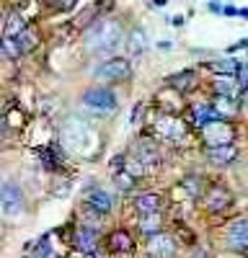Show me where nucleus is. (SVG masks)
I'll return each instance as SVG.
<instances>
[{
	"label": "nucleus",
	"instance_id": "f257e3e1",
	"mask_svg": "<svg viewBox=\"0 0 248 258\" xmlns=\"http://www.w3.org/2000/svg\"><path fill=\"white\" fill-rule=\"evenodd\" d=\"M124 39L121 24L114 18H101L86 31V47L93 54H111L114 49H119Z\"/></svg>",
	"mask_w": 248,
	"mask_h": 258
},
{
	"label": "nucleus",
	"instance_id": "f03ea898",
	"mask_svg": "<svg viewBox=\"0 0 248 258\" xmlns=\"http://www.w3.org/2000/svg\"><path fill=\"white\" fill-rule=\"evenodd\" d=\"M116 93L114 91H109V88H88L86 93H83V106L86 109H91L93 114H101V116H106V114H111L114 109H116Z\"/></svg>",
	"mask_w": 248,
	"mask_h": 258
},
{
	"label": "nucleus",
	"instance_id": "7ed1b4c3",
	"mask_svg": "<svg viewBox=\"0 0 248 258\" xmlns=\"http://www.w3.org/2000/svg\"><path fill=\"white\" fill-rule=\"evenodd\" d=\"M93 75L98 80H127L132 75V68L124 57H111L106 62H101L98 68L93 70Z\"/></svg>",
	"mask_w": 248,
	"mask_h": 258
},
{
	"label": "nucleus",
	"instance_id": "20e7f679",
	"mask_svg": "<svg viewBox=\"0 0 248 258\" xmlns=\"http://www.w3.org/2000/svg\"><path fill=\"white\" fill-rule=\"evenodd\" d=\"M21 212H24V191H21L18 183L6 181L3 183V214L11 220V217H18Z\"/></svg>",
	"mask_w": 248,
	"mask_h": 258
},
{
	"label": "nucleus",
	"instance_id": "39448f33",
	"mask_svg": "<svg viewBox=\"0 0 248 258\" xmlns=\"http://www.w3.org/2000/svg\"><path fill=\"white\" fill-rule=\"evenodd\" d=\"M155 129H158V135L165 137V140H181V137H186V124L181 119H176V116H168V114L158 116Z\"/></svg>",
	"mask_w": 248,
	"mask_h": 258
},
{
	"label": "nucleus",
	"instance_id": "423d86ee",
	"mask_svg": "<svg viewBox=\"0 0 248 258\" xmlns=\"http://www.w3.org/2000/svg\"><path fill=\"white\" fill-rule=\"evenodd\" d=\"M204 140H207V145H210V147L230 145V142H233V129L227 126L225 121L210 124V126H204Z\"/></svg>",
	"mask_w": 248,
	"mask_h": 258
},
{
	"label": "nucleus",
	"instance_id": "0eeeda50",
	"mask_svg": "<svg viewBox=\"0 0 248 258\" xmlns=\"http://www.w3.org/2000/svg\"><path fill=\"white\" fill-rule=\"evenodd\" d=\"M225 116H222V111L220 109H215V106H207V103H199V106H194L192 109V121L197 124V126H210V124H217V121H222Z\"/></svg>",
	"mask_w": 248,
	"mask_h": 258
},
{
	"label": "nucleus",
	"instance_id": "6e6552de",
	"mask_svg": "<svg viewBox=\"0 0 248 258\" xmlns=\"http://www.w3.org/2000/svg\"><path fill=\"white\" fill-rule=\"evenodd\" d=\"M227 243L235 250H245L248 248V220H235L227 227Z\"/></svg>",
	"mask_w": 248,
	"mask_h": 258
},
{
	"label": "nucleus",
	"instance_id": "1a4fd4ad",
	"mask_svg": "<svg viewBox=\"0 0 248 258\" xmlns=\"http://www.w3.org/2000/svg\"><path fill=\"white\" fill-rule=\"evenodd\" d=\"M88 212L93 214H109L111 212V197L101 188H91L88 191Z\"/></svg>",
	"mask_w": 248,
	"mask_h": 258
},
{
	"label": "nucleus",
	"instance_id": "9d476101",
	"mask_svg": "<svg viewBox=\"0 0 248 258\" xmlns=\"http://www.w3.org/2000/svg\"><path fill=\"white\" fill-rule=\"evenodd\" d=\"M230 194H227V188H220V186H215L210 194H207V199H204V204H207V209L210 212H225L227 207H230Z\"/></svg>",
	"mask_w": 248,
	"mask_h": 258
},
{
	"label": "nucleus",
	"instance_id": "9b49d317",
	"mask_svg": "<svg viewBox=\"0 0 248 258\" xmlns=\"http://www.w3.org/2000/svg\"><path fill=\"white\" fill-rule=\"evenodd\" d=\"M135 209L140 217H148V214H158L160 212V197L158 194H142L135 199Z\"/></svg>",
	"mask_w": 248,
	"mask_h": 258
},
{
	"label": "nucleus",
	"instance_id": "f8f14e48",
	"mask_svg": "<svg viewBox=\"0 0 248 258\" xmlns=\"http://www.w3.org/2000/svg\"><path fill=\"white\" fill-rule=\"evenodd\" d=\"M150 253L155 258H173L176 245H173L171 238H165V235H155V238H150Z\"/></svg>",
	"mask_w": 248,
	"mask_h": 258
},
{
	"label": "nucleus",
	"instance_id": "ddd939ff",
	"mask_svg": "<svg viewBox=\"0 0 248 258\" xmlns=\"http://www.w3.org/2000/svg\"><path fill=\"white\" fill-rule=\"evenodd\" d=\"M238 158V150L233 145H222V147H210V160L215 165H227Z\"/></svg>",
	"mask_w": 248,
	"mask_h": 258
},
{
	"label": "nucleus",
	"instance_id": "4468645a",
	"mask_svg": "<svg viewBox=\"0 0 248 258\" xmlns=\"http://www.w3.org/2000/svg\"><path fill=\"white\" fill-rule=\"evenodd\" d=\"M135 160H137L145 170H153V168L158 165L160 155L155 153V150H153L150 145H140V147H137V153H135Z\"/></svg>",
	"mask_w": 248,
	"mask_h": 258
},
{
	"label": "nucleus",
	"instance_id": "2eb2a0df",
	"mask_svg": "<svg viewBox=\"0 0 248 258\" xmlns=\"http://www.w3.org/2000/svg\"><path fill=\"white\" fill-rule=\"evenodd\" d=\"M96 240H98V232H96L93 227H78V235H75V243H78V248H83L86 253H93Z\"/></svg>",
	"mask_w": 248,
	"mask_h": 258
},
{
	"label": "nucleus",
	"instance_id": "dca6fc26",
	"mask_svg": "<svg viewBox=\"0 0 248 258\" xmlns=\"http://www.w3.org/2000/svg\"><path fill=\"white\" fill-rule=\"evenodd\" d=\"M194 80H197V75L192 73V70H183V73H178V75H171L168 83L171 88H176V91H192L194 88Z\"/></svg>",
	"mask_w": 248,
	"mask_h": 258
},
{
	"label": "nucleus",
	"instance_id": "f3484780",
	"mask_svg": "<svg viewBox=\"0 0 248 258\" xmlns=\"http://www.w3.org/2000/svg\"><path fill=\"white\" fill-rule=\"evenodd\" d=\"M109 248L114 253H130L132 250V238L124 230H116V232H111V238H109Z\"/></svg>",
	"mask_w": 248,
	"mask_h": 258
},
{
	"label": "nucleus",
	"instance_id": "a211bd4d",
	"mask_svg": "<svg viewBox=\"0 0 248 258\" xmlns=\"http://www.w3.org/2000/svg\"><path fill=\"white\" fill-rule=\"evenodd\" d=\"M140 230L145 235H150V238L160 235V212L158 214H148V217H140Z\"/></svg>",
	"mask_w": 248,
	"mask_h": 258
},
{
	"label": "nucleus",
	"instance_id": "6ab92c4d",
	"mask_svg": "<svg viewBox=\"0 0 248 258\" xmlns=\"http://www.w3.org/2000/svg\"><path fill=\"white\" fill-rule=\"evenodd\" d=\"M24 31H26V26H24V21H21V16L18 13H11L8 21H6V36L8 39H16L18 34H24Z\"/></svg>",
	"mask_w": 248,
	"mask_h": 258
},
{
	"label": "nucleus",
	"instance_id": "aec40b11",
	"mask_svg": "<svg viewBox=\"0 0 248 258\" xmlns=\"http://www.w3.org/2000/svg\"><path fill=\"white\" fill-rule=\"evenodd\" d=\"M130 52L132 54H142L145 52V31L142 29L132 31V36H130Z\"/></svg>",
	"mask_w": 248,
	"mask_h": 258
},
{
	"label": "nucleus",
	"instance_id": "412c9836",
	"mask_svg": "<svg viewBox=\"0 0 248 258\" xmlns=\"http://www.w3.org/2000/svg\"><path fill=\"white\" fill-rule=\"evenodd\" d=\"M210 68L217 70V73L230 75V73H238V70H240V62H235V59H220V62H212Z\"/></svg>",
	"mask_w": 248,
	"mask_h": 258
},
{
	"label": "nucleus",
	"instance_id": "4be33fe9",
	"mask_svg": "<svg viewBox=\"0 0 248 258\" xmlns=\"http://www.w3.org/2000/svg\"><path fill=\"white\" fill-rule=\"evenodd\" d=\"M215 91H217V96H222V98H230L235 91H233V80L230 78H217V83H215Z\"/></svg>",
	"mask_w": 248,
	"mask_h": 258
},
{
	"label": "nucleus",
	"instance_id": "5701e85b",
	"mask_svg": "<svg viewBox=\"0 0 248 258\" xmlns=\"http://www.w3.org/2000/svg\"><path fill=\"white\" fill-rule=\"evenodd\" d=\"M16 44H18L21 52H29V49L36 44V36L29 34V31H24V34H18V36H16Z\"/></svg>",
	"mask_w": 248,
	"mask_h": 258
},
{
	"label": "nucleus",
	"instance_id": "b1692460",
	"mask_svg": "<svg viewBox=\"0 0 248 258\" xmlns=\"http://www.w3.org/2000/svg\"><path fill=\"white\" fill-rule=\"evenodd\" d=\"M34 255H39V258H52V245H49V235H44L39 243H36V253Z\"/></svg>",
	"mask_w": 248,
	"mask_h": 258
},
{
	"label": "nucleus",
	"instance_id": "393cba45",
	"mask_svg": "<svg viewBox=\"0 0 248 258\" xmlns=\"http://www.w3.org/2000/svg\"><path fill=\"white\" fill-rule=\"evenodd\" d=\"M3 52H6V57H11V59H16L18 54H24V52H21L18 49V44H16V39H3Z\"/></svg>",
	"mask_w": 248,
	"mask_h": 258
},
{
	"label": "nucleus",
	"instance_id": "a878e982",
	"mask_svg": "<svg viewBox=\"0 0 248 258\" xmlns=\"http://www.w3.org/2000/svg\"><path fill=\"white\" fill-rule=\"evenodd\" d=\"M238 85H240L243 93L248 91V64H240V70H238Z\"/></svg>",
	"mask_w": 248,
	"mask_h": 258
},
{
	"label": "nucleus",
	"instance_id": "bb28decb",
	"mask_svg": "<svg viewBox=\"0 0 248 258\" xmlns=\"http://www.w3.org/2000/svg\"><path fill=\"white\" fill-rule=\"evenodd\" d=\"M248 47V39H240V41H235L233 47H227V52H238V49H245Z\"/></svg>",
	"mask_w": 248,
	"mask_h": 258
},
{
	"label": "nucleus",
	"instance_id": "cd10ccee",
	"mask_svg": "<svg viewBox=\"0 0 248 258\" xmlns=\"http://www.w3.org/2000/svg\"><path fill=\"white\" fill-rule=\"evenodd\" d=\"M52 3H54V6H59V8H70V6L75 3V0H52Z\"/></svg>",
	"mask_w": 248,
	"mask_h": 258
},
{
	"label": "nucleus",
	"instance_id": "c85d7f7f",
	"mask_svg": "<svg viewBox=\"0 0 248 258\" xmlns=\"http://www.w3.org/2000/svg\"><path fill=\"white\" fill-rule=\"evenodd\" d=\"M158 49H163V52H168V49H173V44H171L168 39H165V41H158Z\"/></svg>",
	"mask_w": 248,
	"mask_h": 258
},
{
	"label": "nucleus",
	"instance_id": "c756f323",
	"mask_svg": "<svg viewBox=\"0 0 248 258\" xmlns=\"http://www.w3.org/2000/svg\"><path fill=\"white\" fill-rule=\"evenodd\" d=\"M225 16H240V11L238 8H233V6H225V11H222Z\"/></svg>",
	"mask_w": 248,
	"mask_h": 258
},
{
	"label": "nucleus",
	"instance_id": "7c9ffc66",
	"mask_svg": "<svg viewBox=\"0 0 248 258\" xmlns=\"http://www.w3.org/2000/svg\"><path fill=\"white\" fill-rule=\"evenodd\" d=\"M171 24H173L176 29H181V26H183V16H173V18H171Z\"/></svg>",
	"mask_w": 248,
	"mask_h": 258
},
{
	"label": "nucleus",
	"instance_id": "2f4dec72",
	"mask_svg": "<svg viewBox=\"0 0 248 258\" xmlns=\"http://www.w3.org/2000/svg\"><path fill=\"white\" fill-rule=\"evenodd\" d=\"M210 11H212V13H222L225 8H222L220 3H210Z\"/></svg>",
	"mask_w": 248,
	"mask_h": 258
},
{
	"label": "nucleus",
	"instance_id": "473e14b6",
	"mask_svg": "<svg viewBox=\"0 0 248 258\" xmlns=\"http://www.w3.org/2000/svg\"><path fill=\"white\" fill-rule=\"evenodd\" d=\"M153 6L155 8H165V6H168V0H153Z\"/></svg>",
	"mask_w": 248,
	"mask_h": 258
},
{
	"label": "nucleus",
	"instance_id": "72a5a7b5",
	"mask_svg": "<svg viewBox=\"0 0 248 258\" xmlns=\"http://www.w3.org/2000/svg\"><path fill=\"white\" fill-rule=\"evenodd\" d=\"M26 258H39V255H26Z\"/></svg>",
	"mask_w": 248,
	"mask_h": 258
}]
</instances>
